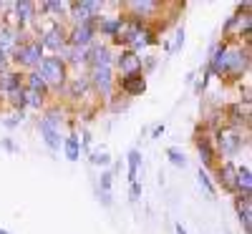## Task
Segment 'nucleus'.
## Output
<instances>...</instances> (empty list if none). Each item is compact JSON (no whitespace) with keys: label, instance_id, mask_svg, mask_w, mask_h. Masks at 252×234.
I'll list each match as a JSON object with an SVG mask.
<instances>
[{"label":"nucleus","instance_id":"obj_8","mask_svg":"<svg viewBox=\"0 0 252 234\" xmlns=\"http://www.w3.org/2000/svg\"><path fill=\"white\" fill-rule=\"evenodd\" d=\"M245 66H247V56H245V53L235 51V53H229V56H227V68L232 71V73H242Z\"/></svg>","mask_w":252,"mask_h":234},{"label":"nucleus","instance_id":"obj_7","mask_svg":"<svg viewBox=\"0 0 252 234\" xmlns=\"http://www.w3.org/2000/svg\"><path fill=\"white\" fill-rule=\"evenodd\" d=\"M91 35H94V28H91V23H81V26L73 30L71 40H73L76 46H86L89 40H91Z\"/></svg>","mask_w":252,"mask_h":234},{"label":"nucleus","instance_id":"obj_21","mask_svg":"<svg viewBox=\"0 0 252 234\" xmlns=\"http://www.w3.org/2000/svg\"><path fill=\"white\" fill-rule=\"evenodd\" d=\"M169 161H172L174 166H182V169L187 166V159H184V156L177 151V148H169Z\"/></svg>","mask_w":252,"mask_h":234},{"label":"nucleus","instance_id":"obj_13","mask_svg":"<svg viewBox=\"0 0 252 234\" xmlns=\"http://www.w3.org/2000/svg\"><path fill=\"white\" fill-rule=\"evenodd\" d=\"M13 43H15V35H13L10 30H0V53L10 51V48H13Z\"/></svg>","mask_w":252,"mask_h":234},{"label":"nucleus","instance_id":"obj_15","mask_svg":"<svg viewBox=\"0 0 252 234\" xmlns=\"http://www.w3.org/2000/svg\"><path fill=\"white\" fill-rule=\"evenodd\" d=\"M237 184L242 186V191H245V197L250 194V169L245 166V169H240L237 172Z\"/></svg>","mask_w":252,"mask_h":234},{"label":"nucleus","instance_id":"obj_27","mask_svg":"<svg viewBox=\"0 0 252 234\" xmlns=\"http://www.w3.org/2000/svg\"><path fill=\"white\" fill-rule=\"evenodd\" d=\"M91 161H94V164H109V156L101 151V154H94V156H91Z\"/></svg>","mask_w":252,"mask_h":234},{"label":"nucleus","instance_id":"obj_3","mask_svg":"<svg viewBox=\"0 0 252 234\" xmlns=\"http://www.w3.org/2000/svg\"><path fill=\"white\" fill-rule=\"evenodd\" d=\"M23 66H35V63L40 60V46L38 43H31V46H23L18 51V56H15Z\"/></svg>","mask_w":252,"mask_h":234},{"label":"nucleus","instance_id":"obj_22","mask_svg":"<svg viewBox=\"0 0 252 234\" xmlns=\"http://www.w3.org/2000/svg\"><path fill=\"white\" fill-rule=\"evenodd\" d=\"M31 86H33V91L38 93V91H43V88H46V81L40 78L38 73H33V76H31Z\"/></svg>","mask_w":252,"mask_h":234},{"label":"nucleus","instance_id":"obj_10","mask_svg":"<svg viewBox=\"0 0 252 234\" xmlns=\"http://www.w3.org/2000/svg\"><path fill=\"white\" fill-rule=\"evenodd\" d=\"M121 86H124L126 93H141L144 91V78L141 76H126Z\"/></svg>","mask_w":252,"mask_h":234},{"label":"nucleus","instance_id":"obj_1","mask_svg":"<svg viewBox=\"0 0 252 234\" xmlns=\"http://www.w3.org/2000/svg\"><path fill=\"white\" fill-rule=\"evenodd\" d=\"M58 116L56 114H51L48 118H43L40 121V134H43V141L53 148V151H58L61 148V136H58Z\"/></svg>","mask_w":252,"mask_h":234},{"label":"nucleus","instance_id":"obj_24","mask_svg":"<svg viewBox=\"0 0 252 234\" xmlns=\"http://www.w3.org/2000/svg\"><path fill=\"white\" fill-rule=\"evenodd\" d=\"M131 8H134L136 13H149V10H154L157 5H154V3H131Z\"/></svg>","mask_w":252,"mask_h":234},{"label":"nucleus","instance_id":"obj_29","mask_svg":"<svg viewBox=\"0 0 252 234\" xmlns=\"http://www.w3.org/2000/svg\"><path fill=\"white\" fill-rule=\"evenodd\" d=\"M139 194H141V191H139V184H131V199H134V202L139 199Z\"/></svg>","mask_w":252,"mask_h":234},{"label":"nucleus","instance_id":"obj_14","mask_svg":"<svg viewBox=\"0 0 252 234\" xmlns=\"http://www.w3.org/2000/svg\"><path fill=\"white\" fill-rule=\"evenodd\" d=\"M139 161H141L139 151H131V154H129V179H131V184H136V169H139Z\"/></svg>","mask_w":252,"mask_h":234},{"label":"nucleus","instance_id":"obj_6","mask_svg":"<svg viewBox=\"0 0 252 234\" xmlns=\"http://www.w3.org/2000/svg\"><path fill=\"white\" fill-rule=\"evenodd\" d=\"M94 81H96V86H98L103 93H109V88H111V73H109V66H96V68H94Z\"/></svg>","mask_w":252,"mask_h":234},{"label":"nucleus","instance_id":"obj_2","mask_svg":"<svg viewBox=\"0 0 252 234\" xmlns=\"http://www.w3.org/2000/svg\"><path fill=\"white\" fill-rule=\"evenodd\" d=\"M40 71H43V81L48 83H61L63 81V63L61 58H46L43 63H40Z\"/></svg>","mask_w":252,"mask_h":234},{"label":"nucleus","instance_id":"obj_30","mask_svg":"<svg viewBox=\"0 0 252 234\" xmlns=\"http://www.w3.org/2000/svg\"><path fill=\"white\" fill-rule=\"evenodd\" d=\"M177 234H187V232H184V227H182V224H179V227H177Z\"/></svg>","mask_w":252,"mask_h":234},{"label":"nucleus","instance_id":"obj_4","mask_svg":"<svg viewBox=\"0 0 252 234\" xmlns=\"http://www.w3.org/2000/svg\"><path fill=\"white\" fill-rule=\"evenodd\" d=\"M119 66H121V71H124L126 76H136V71L141 68V58H139L136 53H124V56L119 58Z\"/></svg>","mask_w":252,"mask_h":234},{"label":"nucleus","instance_id":"obj_20","mask_svg":"<svg viewBox=\"0 0 252 234\" xmlns=\"http://www.w3.org/2000/svg\"><path fill=\"white\" fill-rule=\"evenodd\" d=\"M15 10H18V18H20V20H28L31 13H33V3H18Z\"/></svg>","mask_w":252,"mask_h":234},{"label":"nucleus","instance_id":"obj_16","mask_svg":"<svg viewBox=\"0 0 252 234\" xmlns=\"http://www.w3.org/2000/svg\"><path fill=\"white\" fill-rule=\"evenodd\" d=\"M66 154H68L71 161L78 159V139H76V136H68V139H66Z\"/></svg>","mask_w":252,"mask_h":234},{"label":"nucleus","instance_id":"obj_18","mask_svg":"<svg viewBox=\"0 0 252 234\" xmlns=\"http://www.w3.org/2000/svg\"><path fill=\"white\" fill-rule=\"evenodd\" d=\"M94 63L96 66H109V51L106 48H96L94 51Z\"/></svg>","mask_w":252,"mask_h":234},{"label":"nucleus","instance_id":"obj_26","mask_svg":"<svg viewBox=\"0 0 252 234\" xmlns=\"http://www.w3.org/2000/svg\"><path fill=\"white\" fill-rule=\"evenodd\" d=\"M121 28V20H111V23H103V30L106 33H116Z\"/></svg>","mask_w":252,"mask_h":234},{"label":"nucleus","instance_id":"obj_12","mask_svg":"<svg viewBox=\"0 0 252 234\" xmlns=\"http://www.w3.org/2000/svg\"><path fill=\"white\" fill-rule=\"evenodd\" d=\"M220 176H222V181H224L227 186H235V184H237V172H235L232 164H224L222 172H220Z\"/></svg>","mask_w":252,"mask_h":234},{"label":"nucleus","instance_id":"obj_28","mask_svg":"<svg viewBox=\"0 0 252 234\" xmlns=\"http://www.w3.org/2000/svg\"><path fill=\"white\" fill-rule=\"evenodd\" d=\"M28 103H33V106H40V93L31 91V93H28Z\"/></svg>","mask_w":252,"mask_h":234},{"label":"nucleus","instance_id":"obj_23","mask_svg":"<svg viewBox=\"0 0 252 234\" xmlns=\"http://www.w3.org/2000/svg\"><path fill=\"white\" fill-rule=\"evenodd\" d=\"M15 86H18V78H15L13 73H5V78H3V88H8V91H15Z\"/></svg>","mask_w":252,"mask_h":234},{"label":"nucleus","instance_id":"obj_9","mask_svg":"<svg viewBox=\"0 0 252 234\" xmlns=\"http://www.w3.org/2000/svg\"><path fill=\"white\" fill-rule=\"evenodd\" d=\"M96 10H98V3H78V5H73L76 18L83 20V23H89V18H91Z\"/></svg>","mask_w":252,"mask_h":234},{"label":"nucleus","instance_id":"obj_31","mask_svg":"<svg viewBox=\"0 0 252 234\" xmlns=\"http://www.w3.org/2000/svg\"><path fill=\"white\" fill-rule=\"evenodd\" d=\"M0 234H5V232H0Z\"/></svg>","mask_w":252,"mask_h":234},{"label":"nucleus","instance_id":"obj_17","mask_svg":"<svg viewBox=\"0 0 252 234\" xmlns=\"http://www.w3.org/2000/svg\"><path fill=\"white\" fill-rule=\"evenodd\" d=\"M227 51H217V56H215V60H212V71H222V68H227Z\"/></svg>","mask_w":252,"mask_h":234},{"label":"nucleus","instance_id":"obj_19","mask_svg":"<svg viewBox=\"0 0 252 234\" xmlns=\"http://www.w3.org/2000/svg\"><path fill=\"white\" fill-rule=\"evenodd\" d=\"M237 209H240V222L245 224V232L250 234V202H245V206L240 204Z\"/></svg>","mask_w":252,"mask_h":234},{"label":"nucleus","instance_id":"obj_5","mask_svg":"<svg viewBox=\"0 0 252 234\" xmlns=\"http://www.w3.org/2000/svg\"><path fill=\"white\" fill-rule=\"evenodd\" d=\"M220 146H222L224 154H235L240 148V136L235 131H222L220 134Z\"/></svg>","mask_w":252,"mask_h":234},{"label":"nucleus","instance_id":"obj_25","mask_svg":"<svg viewBox=\"0 0 252 234\" xmlns=\"http://www.w3.org/2000/svg\"><path fill=\"white\" fill-rule=\"evenodd\" d=\"M199 184L204 186V191H207V194H209V197H212V194H215V186H212V184H209V179H207V174H202V172H199Z\"/></svg>","mask_w":252,"mask_h":234},{"label":"nucleus","instance_id":"obj_11","mask_svg":"<svg viewBox=\"0 0 252 234\" xmlns=\"http://www.w3.org/2000/svg\"><path fill=\"white\" fill-rule=\"evenodd\" d=\"M43 43H46L48 48H61V46H63V33H61V28H51V30L46 33V38H43Z\"/></svg>","mask_w":252,"mask_h":234}]
</instances>
